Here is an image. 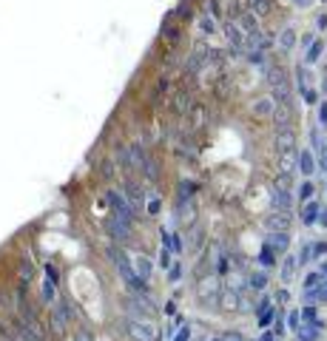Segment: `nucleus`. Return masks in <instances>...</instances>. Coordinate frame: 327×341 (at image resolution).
<instances>
[{
  "instance_id": "f257e3e1",
  "label": "nucleus",
  "mask_w": 327,
  "mask_h": 341,
  "mask_svg": "<svg viewBox=\"0 0 327 341\" xmlns=\"http://www.w3.org/2000/svg\"><path fill=\"white\" fill-rule=\"evenodd\" d=\"M225 40H228L230 51H233L236 57H242V54L247 51V37L236 23H225Z\"/></svg>"
},
{
  "instance_id": "f03ea898",
  "label": "nucleus",
  "mask_w": 327,
  "mask_h": 341,
  "mask_svg": "<svg viewBox=\"0 0 327 341\" xmlns=\"http://www.w3.org/2000/svg\"><path fill=\"white\" fill-rule=\"evenodd\" d=\"M108 205L114 208V216H117V219H123V222H128V225H131L134 211H131V205L125 202V196L117 194V191H108Z\"/></svg>"
},
{
  "instance_id": "7ed1b4c3",
  "label": "nucleus",
  "mask_w": 327,
  "mask_h": 341,
  "mask_svg": "<svg viewBox=\"0 0 327 341\" xmlns=\"http://www.w3.org/2000/svg\"><path fill=\"white\" fill-rule=\"evenodd\" d=\"M128 336L137 341H154L157 339V333H154V327L148 324V321H140V319H131L128 321Z\"/></svg>"
},
{
  "instance_id": "20e7f679",
  "label": "nucleus",
  "mask_w": 327,
  "mask_h": 341,
  "mask_svg": "<svg viewBox=\"0 0 327 341\" xmlns=\"http://www.w3.org/2000/svg\"><path fill=\"white\" fill-rule=\"evenodd\" d=\"M265 227L270 233H285L290 227V211H273L267 219H265Z\"/></svg>"
},
{
  "instance_id": "39448f33",
  "label": "nucleus",
  "mask_w": 327,
  "mask_h": 341,
  "mask_svg": "<svg viewBox=\"0 0 327 341\" xmlns=\"http://www.w3.org/2000/svg\"><path fill=\"white\" fill-rule=\"evenodd\" d=\"M102 225H105V230H108V233L114 236L117 242H128V239H131L128 222H123V219H117V216H108V219H105Z\"/></svg>"
},
{
  "instance_id": "423d86ee",
  "label": "nucleus",
  "mask_w": 327,
  "mask_h": 341,
  "mask_svg": "<svg viewBox=\"0 0 327 341\" xmlns=\"http://www.w3.org/2000/svg\"><path fill=\"white\" fill-rule=\"evenodd\" d=\"M219 284H216V281H213V279H208V281H202V284H199V293H196V296H199V301H205V304H216V299H219Z\"/></svg>"
},
{
  "instance_id": "0eeeda50",
  "label": "nucleus",
  "mask_w": 327,
  "mask_h": 341,
  "mask_svg": "<svg viewBox=\"0 0 327 341\" xmlns=\"http://www.w3.org/2000/svg\"><path fill=\"white\" fill-rule=\"evenodd\" d=\"M293 148H296V137H293V131H290V128L276 131V151H279V154H290Z\"/></svg>"
},
{
  "instance_id": "6e6552de",
  "label": "nucleus",
  "mask_w": 327,
  "mask_h": 341,
  "mask_svg": "<svg viewBox=\"0 0 327 341\" xmlns=\"http://www.w3.org/2000/svg\"><path fill=\"white\" fill-rule=\"evenodd\" d=\"M310 140H313V145H316V165L327 174V140H322V134H319V131L313 134Z\"/></svg>"
},
{
  "instance_id": "1a4fd4ad",
  "label": "nucleus",
  "mask_w": 327,
  "mask_h": 341,
  "mask_svg": "<svg viewBox=\"0 0 327 341\" xmlns=\"http://www.w3.org/2000/svg\"><path fill=\"white\" fill-rule=\"evenodd\" d=\"M273 120H276V131L287 128V122H290V102H276V108H273Z\"/></svg>"
},
{
  "instance_id": "9d476101",
  "label": "nucleus",
  "mask_w": 327,
  "mask_h": 341,
  "mask_svg": "<svg viewBox=\"0 0 327 341\" xmlns=\"http://www.w3.org/2000/svg\"><path fill=\"white\" fill-rule=\"evenodd\" d=\"M125 202L131 205V211L143 208V191H140L134 182H125Z\"/></svg>"
},
{
  "instance_id": "9b49d317",
  "label": "nucleus",
  "mask_w": 327,
  "mask_h": 341,
  "mask_svg": "<svg viewBox=\"0 0 327 341\" xmlns=\"http://www.w3.org/2000/svg\"><path fill=\"white\" fill-rule=\"evenodd\" d=\"M319 202H313V199H307L305 202V208H302V222L305 225H313V222H319Z\"/></svg>"
},
{
  "instance_id": "f8f14e48",
  "label": "nucleus",
  "mask_w": 327,
  "mask_h": 341,
  "mask_svg": "<svg viewBox=\"0 0 327 341\" xmlns=\"http://www.w3.org/2000/svg\"><path fill=\"white\" fill-rule=\"evenodd\" d=\"M299 171H302L305 177H310L313 171H316V157H313L310 151H302V154H299Z\"/></svg>"
},
{
  "instance_id": "ddd939ff",
  "label": "nucleus",
  "mask_w": 327,
  "mask_h": 341,
  "mask_svg": "<svg viewBox=\"0 0 327 341\" xmlns=\"http://www.w3.org/2000/svg\"><path fill=\"white\" fill-rule=\"evenodd\" d=\"M290 191H273V211H290Z\"/></svg>"
},
{
  "instance_id": "4468645a",
  "label": "nucleus",
  "mask_w": 327,
  "mask_h": 341,
  "mask_svg": "<svg viewBox=\"0 0 327 341\" xmlns=\"http://www.w3.org/2000/svg\"><path fill=\"white\" fill-rule=\"evenodd\" d=\"M216 304H219V307H225V310H236V307H239V296H236V290H225V293H219Z\"/></svg>"
},
{
  "instance_id": "2eb2a0df",
  "label": "nucleus",
  "mask_w": 327,
  "mask_h": 341,
  "mask_svg": "<svg viewBox=\"0 0 327 341\" xmlns=\"http://www.w3.org/2000/svg\"><path fill=\"white\" fill-rule=\"evenodd\" d=\"M322 51H325V43L322 40H313L310 46H307V51H305V65H313L322 57Z\"/></svg>"
},
{
  "instance_id": "dca6fc26",
  "label": "nucleus",
  "mask_w": 327,
  "mask_h": 341,
  "mask_svg": "<svg viewBox=\"0 0 327 341\" xmlns=\"http://www.w3.org/2000/svg\"><path fill=\"white\" fill-rule=\"evenodd\" d=\"M273 108H276V100H270V97H262L253 102V114L256 117H265V114H273Z\"/></svg>"
},
{
  "instance_id": "f3484780",
  "label": "nucleus",
  "mask_w": 327,
  "mask_h": 341,
  "mask_svg": "<svg viewBox=\"0 0 327 341\" xmlns=\"http://www.w3.org/2000/svg\"><path fill=\"white\" fill-rule=\"evenodd\" d=\"M299 341H316L319 339V327L316 324H299Z\"/></svg>"
},
{
  "instance_id": "a211bd4d",
  "label": "nucleus",
  "mask_w": 327,
  "mask_h": 341,
  "mask_svg": "<svg viewBox=\"0 0 327 341\" xmlns=\"http://www.w3.org/2000/svg\"><path fill=\"white\" fill-rule=\"evenodd\" d=\"M307 299H310V301H327V279L325 276H322V281L307 293Z\"/></svg>"
},
{
  "instance_id": "6ab92c4d",
  "label": "nucleus",
  "mask_w": 327,
  "mask_h": 341,
  "mask_svg": "<svg viewBox=\"0 0 327 341\" xmlns=\"http://www.w3.org/2000/svg\"><path fill=\"white\" fill-rule=\"evenodd\" d=\"M287 242H290L287 230H285V233H270V236H267V247H276V250H285Z\"/></svg>"
},
{
  "instance_id": "aec40b11",
  "label": "nucleus",
  "mask_w": 327,
  "mask_h": 341,
  "mask_svg": "<svg viewBox=\"0 0 327 341\" xmlns=\"http://www.w3.org/2000/svg\"><path fill=\"white\" fill-rule=\"evenodd\" d=\"M239 26H242V32H245V34L259 32V26H256V17L250 15V12H242V17H239Z\"/></svg>"
},
{
  "instance_id": "412c9836",
  "label": "nucleus",
  "mask_w": 327,
  "mask_h": 341,
  "mask_svg": "<svg viewBox=\"0 0 327 341\" xmlns=\"http://www.w3.org/2000/svg\"><path fill=\"white\" fill-rule=\"evenodd\" d=\"M296 267H299V261H296L293 256H287V259H285V264H282V281H285V284H287V281L293 279Z\"/></svg>"
},
{
  "instance_id": "4be33fe9",
  "label": "nucleus",
  "mask_w": 327,
  "mask_h": 341,
  "mask_svg": "<svg viewBox=\"0 0 327 341\" xmlns=\"http://www.w3.org/2000/svg\"><path fill=\"white\" fill-rule=\"evenodd\" d=\"M279 46H282V49H293L296 46V32L293 29H285V32L279 34Z\"/></svg>"
},
{
  "instance_id": "5701e85b",
  "label": "nucleus",
  "mask_w": 327,
  "mask_h": 341,
  "mask_svg": "<svg viewBox=\"0 0 327 341\" xmlns=\"http://www.w3.org/2000/svg\"><path fill=\"white\" fill-rule=\"evenodd\" d=\"M270 321H273V307L265 301V304L259 307V324L265 327V324H270Z\"/></svg>"
},
{
  "instance_id": "b1692460",
  "label": "nucleus",
  "mask_w": 327,
  "mask_h": 341,
  "mask_svg": "<svg viewBox=\"0 0 327 341\" xmlns=\"http://www.w3.org/2000/svg\"><path fill=\"white\" fill-rule=\"evenodd\" d=\"M137 270H140V273H137L140 279H148V276H151V259L140 256V259H137Z\"/></svg>"
},
{
  "instance_id": "393cba45",
  "label": "nucleus",
  "mask_w": 327,
  "mask_h": 341,
  "mask_svg": "<svg viewBox=\"0 0 327 341\" xmlns=\"http://www.w3.org/2000/svg\"><path fill=\"white\" fill-rule=\"evenodd\" d=\"M259 264H262V267H273V264H276V261H273V247H262Z\"/></svg>"
},
{
  "instance_id": "a878e982",
  "label": "nucleus",
  "mask_w": 327,
  "mask_h": 341,
  "mask_svg": "<svg viewBox=\"0 0 327 341\" xmlns=\"http://www.w3.org/2000/svg\"><path fill=\"white\" fill-rule=\"evenodd\" d=\"M143 174H145L148 179H157V177H160V168H157V162H154V160H145V168H143Z\"/></svg>"
},
{
  "instance_id": "bb28decb",
  "label": "nucleus",
  "mask_w": 327,
  "mask_h": 341,
  "mask_svg": "<svg viewBox=\"0 0 327 341\" xmlns=\"http://www.w3.org/2000/svg\"><path fill=\"white\" fill-rule=\"evenodd\" d=\"M265 284H267V276H265V273H253V276H250V287H253V290H262Z\"/></svg>"
},
{
  "instance_id": "cd10ccee",
  "label": "nucleus",
  "mask_w": 327,
  "mask_h": 341,
  "mask_svg": "<svg viewBox=\"0 0 327 341\" xmlns=\"http://www.w3.org/2000/svg\"><path fill=\"white\" fill-rule=\"evenodd\" d=\"M313 194H316V188H313V182H305V185L299 188V199H305V202H307V199H310Z\"/></svg>"
},
{
  "instance_id": "c85d7f7f",
  "label": "nucleus",
  "mask_w": 327,
  "mask_h": 341,
  "mask_svg": "<svg viewBox=\"0 0 327 341\" xmlns=\"http://www.w3.org/2000/svg\"><path fill=\"white\" fill-rule=\"evenodd\" d=\"M319 281H322V273H310V276L305 279V293H310L313 287L319 284Z\"/></svg>"
},
{
  "instance_id": "c756f323",
  "label": "nucleus",
  "mask_w": 327,
  "mask_h": 341,
  "mask_svg": "<svg viewBox=\"0 0 327 341\" xmlns=\"http://www.w3.org/2000/svg\"><path fill=\"white\" fill-rule=\"evenodd\" d=\"M163 239H165V247H174V250H182V244L177 236H171V233H163Z\"/></svg>"
},
{
  "instance_id": "7c9ffc66",
  "label": "nucleus",
  "mask_w": 327,
  "mask_h": 341,
  "mask_svg": "<svg viewBox=\"0 0 327 341\" xmlns=\"http://www.w3.org/2000/svg\"><path fill=\"white\" fill-rule=\"evenodd\" d=\"M185 108H188V97H185V94H180V97L174 100V111H177V114H182Z\"/></svg>"
},
{
  "instance_id": "2f4dec72",
  "label": "nucleus",
  "mask_w": 327,
  "mask_h": 341,
  "mask_svg": "<svg viewBox=\"0 0 327 341\" xmlns=\"http://www.w3.org/2000/svg\"><path fill=\"white\" fill-rule=\"evenodd\" d=\"M253 9L256 15H267V0H253Z\"/></svg>"
},
{
  "instance_id": "473e14b6",
  "label": "nucleus",
  "mask_w": 327,
  "mask_h": 341,
  "mask_svg": "<svg viewBox=\"0 0 327 341\" xmlns=\"http://www.w3.org/2000/svg\"><path fill=\"white\" fill-rule=\"evenodd\" d=\"M302 97H305V102H316V91L313 88H302Z\"/></svg>"
},
{
  "instance_id": "72a5a7b5",
  "label": "nucleus",
  "mask_w": 327,
  "mask_h": 341,
  "mask_svg": "<svg viewBox=\"0 0 327 341\" xmlns=\"http://www.w3.org/2000/svg\"><path fill=\"white\" fill-rule=\"evenodd\" d=\"M188 339H191V327H182L180 333H177V339H174V341H188Z\"/></svg>"
},
{
  "instance_id": "f704fd0d",
  "label": "nucleus",
  "mask_w": 327,
  "mask_h": 341,
  "mask_svg": "<svg viewBox=\"0 0 327 341\" xmlns=\"http://www.w3.org/2000/svg\"><path fill=\"white\" fill-rule=\"evenodd\" d=\"M199 26H202V32H208V34L213 32V20H208V17H202V20H199Z\"/></svg>"
},
{
  "instance_id": "c9c22d12",
  "label": "nucleus",
  "mask_w": 327,
  "mask_h": 341,
  "mask_svg": "<svg viewBox=\"0 0 327 341\" xmlns=\"http://www.w3.org/2000/svg\"><path fill=\"white\" fill-rule=\"evenodd\" d=\"M302 316H305L307 321H313V319H316V307H305L302 310Z\"/></svg>"
},
{
  "instance_id": "e433bc0d",
  "label": "nucleus",
  "mask_w": 327,
  "mask_h": 341,
  "mask_svg": "<svg viewBox=\"0 0 327 341\" xmlns=\"http://www.w3.org/2000/svg\"><path fill=\"white\" fill-rule=\"evenodd\" d=\"M168 279H171V281H177V279H180V264H174V267L168 270Z\"/></svg>"
},
{
  "instance_id": "4c0bfd02",
  "label": "nucleus",
  "mask_w": 327,
  "mask_h": 341,
  "mask_svg": "<svg viewBox=\"0 0 327 341\" xmlns=\"http://www.w3.org/2000/svg\"><path fill=\"white\" fill-rule=\"evenodd\" d=\"M148 211H151V213H160V199H151V202H148Z\"/></svg>"
},
{
  "instance_id": "58836bf2",
  "label": "nucleus",
  "mask_w": 327,
  "mask_h": 341,
  "mask_svg": "<svg viewBox=\"0 0 327 341\" xmlns=\"http://www.w3.org/2000/svg\"><path fill=\"white\" fill-rule=\"evenodd\" d=\"M114 171H111V162H102V177H111Z\"/></svg>"
},
{
  "instance_id": "ea45409f",
  "label": "nucleus",
  "mask_w": 327,
  "mask_h": 341,
  "mask_svg": "<svg viewBox=\"0 0 327 341\" xmlns=\"http://www.w3.org/2000/svg\"><path fill=\"white\" fill-rule=\"evenodd\" d=\"M290 327H293V330L299 327V313H290Z\"/></svg>"
},
{
  "instance_id": "a19ab883",
  "label": "nucleus",
  "mask_w": 327,
  "mask_h": 341,
  "mask_svg": "<svg viewBox=\"0 0 327 341\" xmlns=\"http://www.w3.org/2000/svg\"><path fill=\"white\" fill-rule=\"evenodd\" d=\"M319 117H322V125H327V105H322V111H319Z\"/></svg>"
},
{
  "instance_id": "79ce46f5",
  "label": "nucleus",
  "mask_w": 327,
  "mask_h": 341,
  "mask_svg": "<svg viewBox=\"0 0 327 341\" xmlns=\"http://www.w3.org/2000/svg\"><path fill=\"white\" fill-rule=\"evenodd\" d=\"M322 276L327 279V259H325V264H322Z\"/></svg>"
},
{
  "instance_id": "37998d69",
  "label": "nucleus",
  "mask_w": 327,
  "mask_h": 341,
  "mask_svg": "<svg viewBox=\"0 0 327 341\" xmlns=\"http://www.w3.org/2000/svg\"><path fill=\"white\" fill-rule=\"evenodd\" d=\"M262 341H273V336H270V333H265V336H262Z\"/></svg>"
},
{
  "instance_id": "c03bdc74",
  "label": "nucleus",
  "mask_w": 327,
  "mask_h": 341,
  "mask_svg": "<svg viewBox=\"0 0 327 341\" xmlns=\"http://www.w3.org/2000/svg\"><path fill=\"white\" fill-rule=\"evenodd\" d=\"M322 85H325V91H327V74H325V82H322Z\"/></svg>"
},
{
  "instance_id": "a18cd8bd",
  "label": "nucleus",
  "mask_w": 327,
  "mask_h": 341,
  "mask_svg": "<svg viewBox=\"0 0 327 341\" xmlns=\"http://www.w3.org/2000/svg\"><path fill=\"white\" fill-rule=\"evenodd\" d=\"M213 341H225V339H213Z\"/></svg>"
}]
</instances>
